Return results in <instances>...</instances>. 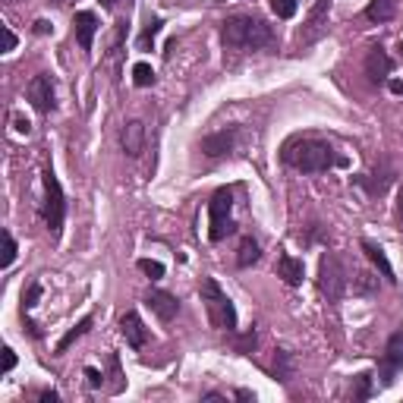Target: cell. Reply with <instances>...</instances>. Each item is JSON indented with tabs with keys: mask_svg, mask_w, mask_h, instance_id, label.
<instances>
[{
	"mask_svg": "<svg viewBox=\"0 0 403 403\" xmlns=\"http://www.w3.org/2000/svg\"><path fill=\"white\" fill-rule=\"evenodd\" d=\"M161 26H164V22H161L158 16H155V19H152V22H148V26H145V32H142V38H139V47H142V51H148V47L155 45V38H158Z\"/></svg>",
	"mask_w": 403,
	"mask_h": 403,
	"instance_id": "obj_24",
	"label": "cell"
},
{
	"mask_svg": "<svg viewBox=\"0 0 403 403\" xmlns=\"http://www.w3.org/2000/svg\"><path fill=\"white\" fill-rule=\"evenodd\" d=\"M221 41L230 51H262V47L274 45L271 26L262 22L258 16H230L221 26Z\"/></svg>",
	"mask_w": 403,
	"mask_h": 403,
	"instance_id": "obj_1",
	"label": "cell"
},
{
	"mask_svg": "<svg viewBox=\"0 0 403 403\" xmlns=\"http://www.w3.org/2000/svg\"><path fill=\"white\" fill-rule=\"evenodd\" d=\"M328 7H331V0H318L315 10H312L309 16V32L299 35V45H309V41H315L318 35L324 32V16H328Z\"/></svg>",
	"mask_w": 403,
	"mask_h": 403,
	"instance_id": "obj_16",
	"label": "cell"
},
{
	"mask_svg": "<svg viewBox=\"0 0 403 403\" xmlns=\"http://www.w3.org/2000/svg\"><path fill=\"white\" fill-rule=\"evenodd\" d=\"M390 92H394V95H403V82H400V79H390Z\"/></svg>",
	"mask_w": 403,
	"mask_h": 403,
	"instance_id": "obj_34",
	"label": "cell"
},
{
	"mask_svg": "<svg viewBox=\"0 0 403 403\" xmlns=\"http://www.w3.org/2000/svg\"><path fill=\"white\" fill-rule=\"evenodd\" d=\"M142 145H145V126H142L139 120H129V123L123 126V152L129 155V158H139Z\"/></svg>",
	"mask_w": 403,
	"mask_h": 403,
	"instance_id": "obj_14",
	"label": "cell"
},
{
	"mask_svg": "<svg viewBox=\"0 0 403 403\" xmlns=\"http://www.w3.org/2000/svg\"><path fill=\"white\" fill-rule=\"evenodd\" d=\"M258 255H262V249H258L255 239L243 237V243H239V249H237V264H239V268H249V264H255Z\"/></svg>",
	"mask_w": 403,
	"mask_h": 403,
	"instance_id": "obj_19",
	"label": "cell"
},
{
	"mask_svg": "<svg viewBox=\"0 0 403 403\" xmlns=\"http://www.w3.org/2000/svg\"><path fill=\"white\" fill-rule=\"evenodd\" d=\"M390 70H394V63H390V57L384 54L381 45H375L369 51V57H365V76H369L372 82H384L390 76Z\"/></svg>",
	"mask_w": 403,
	"mask_h": 403,
	"instance_id": "obj_10",
	"label": "cell"
},
{
	"mask_svg": "<svg viewBox=\"0 0 403 403\" xmlns=\"http://www.w3.org/2000/svg\"><path fill=\"white\" fill-rule=\"evenodd\" d=\"M86 378H88V388H101V381H104V375L98 369H86Z\"/></svg>",
	"mask_w": 403,
	"mask_h": 403,
	"instance_id": "obj_30",
	"label": "cell"
},
{
	"mask_svg": "<svg viewBox=\"0 0 403 403\" xmlns=\"http://www.w3.org/2000/svg\"><path fill=\"white\" fill-rule=\"evenodd\" d=\"M47 29H51V26H47V22H45V19H38V22H35V32H38V35H45V32H47Z\"/></svg>",
	"mask_w": 403,
	"mask_h": 403,
	"instance_id": "obj_35",
	"label": "cell"
},
{
	"mask_svg": "<svg viewBox=\"0 0 403 403\" xmlns=\"http://www.w3.org/2000/svg\"><path fill=\"white\" fill-rule=\"evenodd\" d=\"M202 303H205L208 318H212L214 328L237 334V309H233L230 297L218 287V280H212V278L202 280Z\"/></svg>",
	"mask_w": 403,
	"mask_h": 403,
	"instance_id": "obj_3",
	"label": "cell"
},
{
	"mask_svg": "<svg viewBox=\"0 0 403 403\" xmlns=\"http://www.w3.org/2000/svg\"><path fill=\"white\" fill-rule=\"evenodd\" d=\"M54 3H66V0H54Z\"/></svg>",
	"mask_w": 403,
	"mask_h": 403,
	"instance_id": "obj_36",
	"label": "cell"
},
{
	"mask_svg": "<svg viewBox=\"0 0 403 403\" xmlns=\"http://www.w3.org/2000/svg\"><path fill=\"white\" fill-rule=\"evenodd\" d=\"M400 51H403V41H400Z\"/></svg>",
	"mask_w": 403,
	"mask_h": 403,
	"instance_id": "obj_37",
	"label": "cell"
},
{
	"mask_svg": "<svg viewBox=\"0 0 403 403\" xmlns=\"http://www.w3.org/2000/svg\"><path fill=\"white\" fill-rule=\"evenodd\" d=\"M139 271L148 274L152 280H161V278H164V264L155 262V258H139Z\"/></svg>",
	"mask_w": 403,
	"mask_h": 403,
	"instance_id": "obj_25",
	"label": "cell"
},
{
	"mask_svg": "<svg viewBox=\"0 0 403 403\" xmlns=\"http://www.w3.org/2000/svg\"><path fill=\"white\" fill-rule=\"evenodd\" d=\"M318 290L324 293L328 303H340V297L347 293V271L338 255H322V262H318Z\"/></svg>",
	"mask_w": 403,
	"mask_h": 403,
	"instance_id": "obj_6",
	"label": "cell"
},
{
	"mask_svg": "<svg viewBox=\"0 0 403 403\" xmlns=\"http://www.w3.org/2000/svg\"><path fill=\"white\" fill-rule=\"evenodd\" d=\"M73 26H76V41H79V47L82 51H92L95 32H98V16L88 13V10H82V13H76Z\"/></svg>",
	"mask_w": 403,
	"mask_h": 403,
	"instance_id": "obj_12",
	"label": "cell"
},
{
	"mask_svg": "<svg viewBox=\"0 0 403 403\" xmlns=\"http://www.w3.org/2000/svg\"><path fill=\"white\" fill-rule=\"evenodd\" d=\"M297 7H299V0H271V10L278 19H293Z\"/></svg>",
	"mask_w": 403,
	"mask_h": 403,
	"instance_id": "obj_23",
	"label": "cell"
},
{
	"mask_svg": "<svg viewBox=\"0 0 403 403\" xmlns=\"http://www.w3.org/2000/svg\"><path fill=\"white\" fill-rule=\"evenodd\" d=\"M13 262H16V239L10 230H3V268H10Z\"/></svg>",
	"mask_w": 403,
	"mask_h": 403,
	"instance_id": "obj_26",
	"label": "cell"
},
{
	"mask_svg": "<svg viewBox=\"0 0 403 403\" xmlns=\"http://www.w3.org/2000/svg\"><path fill=\"white\" fill-rule=\"evenodd\" d=\"M363 249H365V255L372 258V264H375L378 271H381V278L384 280H390V284H394V268H390V262H388V255H384V249L378 243H372V239H363Z\"/></svg>",
	"mask_w": 403,
	"mask_h": 403,
	"instance_id": "obj_17",
	"label": "cell"
},
{
	"mask_svg": "<svg viewBox=\"0 0 403 403\" xmlns=\"http://www.w3.org/2000/svg\"><path fill=\"white\" fill-rule=\"evenodd\" d=\"M394 13H397V0H372L365 7V19L372 22H388L394 19Z\"/></svg>",
	"mask_w": 403,
	"mask_h": 403,
	"instance_id": "obj_18",
	"label": "cell"
},
{
	"mask_svg": "<svg viewBox=\"0 0 403 403\" xmlns=\"http://www.w3.org/2000/svg\"><path fill=\"white\" fill-rule=\"evenodd\" d=\"M233 230H237V224H233V192L218 189L208 202V237H212V243H221Z\"/></svg>",
	"mask_w": 403,
	"mask_h": 403,
	"instance_id": "obj_4",
	"label": "cell"
},
{
	"mask_svg": "<svg viewBox=\"0 0 403 403\" xmlns=\"http://www.w3.org/2000/svg\"><path fill=\"white\" fill-rule=\"evenodd\" d=\"M284 164L297 167L303 173H322L334 164H344V161L322 139H293L284 145Z\"/></svg>",
	"mask_w": 403,
	"mask_h": 403,
	"instance_id": "obj_2",
	"label": "cell"
},
{
	"mask_svg": "<svg viewBox=\"0 0 403 403\" xmlns=\"http://www.w3.org/2000/svg\"><path fill=\"white\" fill-rule=\"evenodd\" d=\"M29 101H32V107L38 113L54 111V104H57V92H54V79L47 73L35 76V79L29 82Z\"/></svg>",
	"mask_w": 403,
	"mask_h": 403,
	"instance_id": "obj_8",
	"label": "cell"
},
{
	"mask_svg": "<svg viewBox=\"0 0 403 403\" xmlns=\"http://www.w3.org/2000/svg\"><path fill=\"white\" fill-rule=\"evenodd\" d=\"M274 378H280V381H290L293 378V363H290V353L287 350H278V359H274Z\"/></svg>",
	"mask_w": 403,
	"mask_h": 403,
	"instance_id": "obj_21",
	"label": "cell"
},
{
	"mask_svg": "<svg viewBox=\"0 0 403 403\" xmlns=\"http://www.w3.org/2000/svg\"><path fill=\"white\" fill-rule=\"evenodd\" d=\"M303 274H306L303 262H299V258H293L290 252H284V255L278 258V278H284V284H290V287L303 284Z\"/></svg>",
	"mask_w": 403,
	"mask_h": 403,
	"instance_id": "obj_15",
	"label": "cell"
},
{
	"mask_svg": "<svg viewBox=\"0 0 403 403\" xmlns=\"http://www.w3.org/2000/svg\"><path fill=\"white\" fill-rule=\"evenodd\" d=\"M372 394V375H356V394L353 400H365Z\"/></svg>",
	"mask_w": 403,
	"mask_h": 403,
	"instance_id": "obj_28",
	"label": "cell"
},
{
	"mask_svg": "<svg viewBox=\"0 0 403 403\" xmlns=\"http://www.w3.org/2000/svg\"><path fill=\"white\" fill-rule=\"evenodd\" d=\"M63 218H66V198H63V186L54 177V171H45V224L51 230V237H60L63 230Z\"/></svg>",
	"mask_w": 403,
	"mask_h": 403,
	"instance_id": "obj_5",
	"label": "cell"
},
{
	"mask_svg": "<svg viewBox=\"0 0 403 403\" xmlns=\"http://www.w3.org/2000/svg\"><path fill=\"white\" fill-rule=\"evenodd\" d=\"M38 299H41V284H29V290L22 293V312L35 309V306H38Z\"/></svg>",
	"mask_w": 403,
	"mask_h": 403,
	"instance_id": "obj_27",
	"label": "cell"
},
{
	"mask_svg": "<svg viewBox=\"0 0 403 403\" xmlns=\"http://www.w3.org/2000/svg\"><path fill=\"white\" fill-rule=\"evenodd\" d=\"M13 47H16V35H13V29H10V26H3V51H13Z\"/></svg>",
	"mask_w": 403,
	"mask_h": 403,
	"instance_id": "obj_29",
	"label": "cell"
},
{
	"mask_svg": "<svg viewBox=\"0 0 403 403\" xmlns=\"http://www.w3.org/2000/svg\"><path fill=\"white\" fill-rule=\"evenodd\" d=\"M145 306L155 312V315L161 318V322H171L173 315L180 312V303H177V297H171V293H164V290H148V297H145Z\"/></svg>",
	"mask_w": 403,
	"mask_h": 403,
	"instance_id": "obj_11",
	"label": "cell"
},
{
	"mask_svg": "<svg viewBox=\"0 0 403 403\" xmlns=\"http://www.w3.org/2000/svg\"><path fill=\"white\" fill-rule=\"evenodd\" d=\"M88 328H92V315H86V318H82L79 324H76V328H70V331H66V338H63V340H60V344H57V353H66V350H70V347L76 344V340L82 338V334H86Z\"/></svg>",
	"mask_w": 403,
	"mask_h": 403,
	"instance_id": "obj_20",
	"label": "cell"
},
{
	"mask_svg": "<svg viewBox=\"0 0 403 403\" xmlns=\"http://www.w3.org/2000/svg\"><path fill=\"white\" fill-rule=\"evenodd\" d=\"M13 123H16V132H26V136H29V129H32V123H29L22 113H13Z\"/></svg>",
	"mask_w": 403,
	"mask_h": 403,
	"instance_id": "obj_31",
	"label": "cell"
},
{
	"mask_svg": "<svg viewBox=\"0 0 403 403\" xmlns=\"http://www.w3.org/2000/svg\"><path fill=\"white\" fill-rule=\"evenodd\" d=\"M132 82H136L139 88H148L155 82V70L148 63H136L132 66Z\"/></svg>",
	"mask_w": 403,
	"mask_h": 403,
	"instance_id": "obj_22",
	"label": "cell"
},
{
	"mask_svg": "<svg viewBox=\"0 0 403 403\" xmlns=\"http://www.w3.org/2000/svg\"><path fill=\"white\" fill-rule=\"evenodd\" d=\"M13 365H16V353L7 347V350H3V372H10Z\"/></svg>",
	"mask_w": 403,
	"mask_h": 403,
	"instance_id": "obj_32",
	"label": "cell"
},
{
	"mask_svg": "<svg viewBox=\"0 0 403 403\" xmlns=\"http://www.w3.org/2000/svg\"><path fill=\"white\" fill-rule=\"evenodd\" d=\"M233 142H237V129H221V132H214V136L202 139V152H205L208 158H221V155H227L233 148Z\"/></svg>",
	"mask_w": 403,
	"mask_h": 403,
	"instance_id": "obj_13",
	"label": "cell"
},
{
	"mask_svg": "<svg viewBox=\"0 0 403 403\" xmlns=\"http://www.w3.org/2000/svg\"><path fill=\"white\" fill-rule=\"evenodd\" d=\"M400 372H403V331H397L394 338L388 340V350H384L378 378H381L384 388H390V384H394V378L400 375Z\"/></svg>",
	"mask_w": 403,
	"mask_h": 403,
	"instance_id": "obj_7",
	"label": "cell"
},
{
	"mask_svg": "<svg viewBox=\"0 0 403 403\" xmlns=\"http://www.w3.org/2000/svg\"><path fill=\"white\" fill-rule=\"evenodd\" d=\"M41 403H57V394H54V390H45V394H41Z\"/></svg>",
	"mask_w": 403,
	"mask_h": 403,
	"instance_id": "obj_33",
	"label": "cell"
},
{
	"mask_svg": "<svg viewBox=\"0 0 403 403\" xmlns=\"http://www.w3.org/2000/svg\"><path fill=\"white\" fill-rule=\"evenodd\" d=\"M120 331H123L126 344H129L132 350H142V347H145L148 331H145V324H142V318L136 315V312H126V315L120 318Z\"/></svg>",
	"mask_w": 403,
	"mask_h": 403,
	"instance_id": "obj_9",
	"label": "cell"
}]
</instances>
